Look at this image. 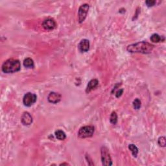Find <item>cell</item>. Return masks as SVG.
Returning <instances> with one entry per match:
<instances>
[{"mask_svg": "<svg viewBox=\"0 0 166 166\" xmlns=\"http://www.w3.org/2000/svg\"><path fill=\"white\" fill-rule=\"evenodd\" d=\"M154 46L146 42H139L138 43L129 45L127 50L130 53H138L143 54H149L152 52Z\"/></svg>", "mask_w": 166, "mask_h": 166, "instance_id": "cell-1", "label": "cell"}, {"mask_svg": "<svg viewBox=\"0 0 166 166\" xmlns=\"http://www.w3.org/2000/svg\"><path fill=\"white\" fill-rule=\"evenodd\" d=\"M21 68V64L18 60L10 58L5 62L2 65V71L5 73H12L17 72Z\"/></svg>", "mask_w": 166, "mask_h": 166, "instance_id": "cell-2", "label": "cell"}, {"mask_svg": "<svg viewBox=\"0 0 166 166\" xmlns=\"http://www.w3.org/2000/svg\"><path fill=\"white\" fill-rule=\"evenodd\" d=\"M95 131V129L93 126L88 125L80 128L78 132V136L80 138H87L92 137Z\"/></svg>", "mask_w": 166, "mask_h": 166, "instance_id": "cell-3", "label": "cell"}, {"mask_svg": "<svg viewBox=\"0 0 166 166\" xmlns=\"http://www.w3.org/2000/svg\"><path fill=\"white\" fill-rule=\"evenodd\" d=\"M101 161L103 165H112V158L110 157L108 149L106 147H102L101 149Z\"/></svg>", "mask_w": 166, "mask_h": 166, "instance_id": "cell-4", "label": "cell"}, {"mask_svg": "<svg viewBox=\"0 0 166 166\" xmlns=\"http://www.w3.org/2000/svg\"><path fill=\"white\" fill-rule=\"evenodd\" d=\"M37 95L31 93V92H28L26 94H25L23 98V103L26 107H31L32 105L35 103V102L37 101Z\"/></svg>", "mask_w": 166, "mask_h": 166, "instance_id": "cell-5", "label": "cell"}, {"mask_svg": "<svg viewBox=\"0 0 166 166\" xmlns=\"http://www.w3.org/2000/svg\"><path fill=\"white\" fill-rule=\"evenodd\" d=\"M90 6L87 3H85L82 5L79 9L78 11V16H79V23H83L85 19H86L87 14L89 11Z\"/></svg>", "mask_w": 166, "mask_h": 166, "instance_id": "cell-6", "label": "cell"}, {"mask_svg": "<svg viewBox=\"0 0 166 166\" xmlns=\"http://www.w3.org/2000/svg\"><path fill=\"white\" fill-rule=\"evenodd\" d=\"M42 26L46 30H53L57 27V23L53 19L48 18L43 22Z\"/></svg>", "mask_w": 166, "mask_h": 166, "instance_id": "cell-7", "label": "cell"}, {"mask_svg": "<svg viewBox=\"0 0 166 166\" xmlns=\"http://www.w3.org/2000/svg\"><path fill=\"white\" fill-rule=\"evenodd\" d=\"M21 122L22 123L26 126L30 125L33 123V118L31 115L27 112H23L21 118Z\"/></svg>", "mask_w": 166, "mask_h": 166, "instance_id": "cell-8", "label": "cell"}, {"mask_svg": "<svg viewBox=\"0 0 166 166\" xmlns=\"http://www.w3.org/2000/svg\"><path fill=\"white\" fill-rule=\"evenodd\" d=\"M48 100L49 103L56 104L60 102V101L61 100V95L58 93L51 92L48 95Z\"/></svg>", "mask_w": 166, "mask_h": 166, "instance_id": "cell-9", "label": "cell"}, {"mask_svg": "<svg viewBox=\"0 0 166 166\" xmlns=\"http://www.w3.org/2000/svg\"><path fill=\"white\" fill-rule=\"evenodd\" d=\"M78 48L81 52H87L90 49V42L87 39H83L78 45Z\"/></svg>", "mask_w": 166, "mask_h": 166, "instance_id": "cell-10", "label": "cell"}, {"mask_svg": "<svg viewBox=\"0 0 166 166\" xmlns=\"http://www.w3.org/2000/svg\"><path fill=\"white\" fill-rule=\"evenodd\" d=\"M99 84V81L97 79H92L88 83L87 87L86 89V92L87 93H89L90 92H91L92 90H94V88H96L98 86Z\"/></svg>", "mask_w": 166, "mask_h": 166, "instance_id": "cell-11", "label": "cell"}, {"mask_svg": "<svg viewBox=\"0 0 166 166\" xmlns=\"http://www.w3.org/2000/svg\"><path fill=\"white\" fill-rule=\"evenodd\" d=\"M23 66L26 68H34V61L31 58H27L23 60Z\"/></svg>", "mask_w": 166, "mask_h": 166, "instance_id": "cell-12", "label": "cell"}, {"mask_svg": "<svg viewBox=\"0 0 166 166\" xmlns=\"http://www.w3.org/2000/svg\"><path fill=\"white\" fill-rule=\"evenodd\" d=\"M55 136H56V138L59 140H64L66 138V134L62 130H57L55 132Z\"/></svg>", "mask_w": 166, "mask_h": 166, "instance_id": "cell-13", "label": "cell"}, {"mask_svg": "<svg viewBox=\"0 0 166 166\" xmlns=\"http://www.w3.org/2000/svg\"><path fill=\"white\" fill-rule=\"evenodd\" d=\"M129 149L132 152V155L134 157H137L138 154V149L134 144H130L129 145Z\"/></svg>", "mask_w": 166, "mask_h": 166, "instance_id": "cell-14", "label": "cell"}, {"mask_svg": "<svg viewBox=\"0 0 166 166\" xmlns=\"http://www.w3.org/2000/svg\"><path fill=\"white\" fill-rule=\"evenodd\" d=\"M110 123L113 125H115L118 122V115L115 112H112L110 118Z\"/></svg>", "mask_w": 166, "mask_h": 166, "instance_id": "cell-15", "label": "cell"}, {"mask_svg": "<svg viewBox=\"0 0 166 166\" xmlns=\"http://www.w3.org/2000/svg\"><path fill=\"white\" fill-rule=\"evenodd\" d=\"M150 40L153 42L158 43L160 41H162V37H160L158 34H153L151 37H150Z\"/></svg>", "mask_w": 166, "mask_h": 166, "instance_id": "cell-16", "label": "cell"}, {"mask_svg": "<svg viewBox=\"0 0 166 166\" xmlns=\"http://www.w3.org/2000/svg\"><path fill=\"white\" fill-rule=\"evenodd\" d=\"M132 104H133V107H134V109H136V110L140 109L141 106H142V103H141V101L138 98L135 99L134 100Z\"/></svg>", "mask_w": 166, "mask_h": 166, "instance_id": "cell-17", "label": "cell"}, {"mask_svg": "<svg viewBox=\"0 0 166 166\" xmlns=\"http://www.w3.org/2000/svg\"><path fill=\"white\" fill-rule=\"evenodd\" d=\"M158 145H160V147H165L166 145V140L164 136H161L159 138L158 140Z\"/></svg>", "mask_w": 166, "mask_h": 166, "instance_id": "cell-18", "label": "cell"}, {"mask_svg": "<svg viewBox=\"0 0 166 166\" xmlns=\"http://www.w3.org/2000/svg\"><path fill=\"white\" fill-rule=\"evenodd\" d=\"M145 3L149 7H153L156 4V1H154V0H147V1L145 2Z\"/></svg>", "mask_w": 166, "mask_h": 166, "instance_id": "cell-19", "label": "cell"}, {"mask_svg": "<svg viewBox=\"0 0 166 166\" xmlns=\"http://www.w3.org/2000/svg\"><path fill=\"white\" fill-rule=\"evenodd\" d=\"M123 92V89H120V90H118L116 94H115V96H116V97H119L121 95H122Z\"/></svg>", "mask_w": 166, "mask_h": 166, "instance_id": "cell-20", "label": "cell"}]
</instances>
